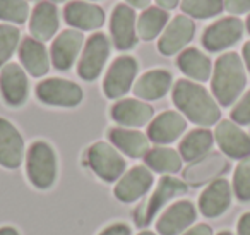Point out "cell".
Here are the masks:
<instances>
[{"label":"cell","mask_w":250,"mask_h":235,"mask_svg":"<svg viewBox=\"0 0 250 235\" xmlns=\"http://www.w3.org/2000/svg\"><path fill=\"white\" fill-rule=\"evenodd\" d=\"M173 103L190 122L202 127L214 125L221 117L218 103L204 86L187 79L177 81L173 86Z\"/></svg>","instance_id":"obj_1"},{"label":"cell","mask_w":250,"mask_h":235,"mask_svg":"<svg viewBox=\"0 0 250 235\" xmlns=\"http://www.w3.org/2000/svg\"><path fill=\"white\" fill-rule=\"evenodd\" d=\"M245 83V69H243V62L238 53L228 52L216 60L211 86L219 105L229 107L242 94Z\"/></svg>","instance_id":"obj_2"},{"label":"cell","mask_w":250,"mask_h":235,"mask_svg":"<svg viewBox=\"0 0 250 235\" xmlns=\"http://www.w3.org/2000/svg\"><path fill=\"white\" fill-rule=\"evenodd\" d=\"M28 177L38 189H48L57 179V156L45 141H35L28 151Z\"/></svg>","instance_id":"obj_3"},{"label":"cell","mask_w":250,"mask_h":235,"mask_svg":"<svg viewBox=\"0 0 250 235\" xmlns=\"http://www.w3.org/2000/svg\"><path fill=\"white\" fill-rule=\"evenodd\" d=\"M87 163L104 182H115L125 170V160L108 142H94L87 149Z\"/></svg>","instance_id":"obj_4"},{"label":"cell","mask_w":250,"mask_h":235,"mask_svg":"<svg viewBox=\"0 0 250 235\" xmlns=\"http://www.w3.org/2000/svg\"><path fill=\"white\" fill-rule=\"evenodd\" d=\"M36 96L40 101L52 107H77L83 101V90L72 81L52 77L36 86Z\"/></svg>","instance_id":"obj_5"},{"label":"cell","mask_w":250,"mask_h":235,"mask_svg":"<svg viewBox=\"0 0 250 235\" xmlns=\"http://www.w3.org/2000/svg\"><path fill=\"white\" fill-rule=\"evenodd\" d=\"M137 74V60L134 57L122 55L113 60V64L108 69L103 81V93L104 96L117 100L125 93H129L134 84Z\"/></svg>","instance_id":"obj_6"},{"label":"cell","mask_w":250,"mask_h":235,"mask_svg":"<svg viewBox=\"0 0 250 235\" xmlns=\"http://www.w3.org/2000/svg\"><path fill=\"white\" fill-rule=\"evenodd\" d=\"M187 192V184L182 182V180L175 179V177H163V179L158 182L156 189H154L153 196L149 197L144 206L139 208V211L136 213V221L137 225H147L154 216L156 213L165 206L167 203H170L173 197L177 196H184Z\"/></svg>","instance_id":"obj_7"},{"label":"cell","mask_w":250,"mask_h":235,"mask_svg":"<svg viewBox=\"0 0 250 235\" xmlns=\"http://www.w3.org/2000/svg\"><path fill=\"white\" fill-rule=\"evenodd\" d=\"M108 55H110V42H108L106 35L94 33L84 45L83 55H81L79 66H77V74L84 81L96 79L106 64Z\"/></svg>","instance_id":"obj_8"},{"label":"cell","mask_w":250,"mask_h":235,"mask_svg":"<svg viewBox=\"0 0 250 235\" xmlns=\"http://www.w3.org/2000/svg\"><path fill=\"white\" fill-rule=\"evenodd\" d=\"M229 168V162L221 153H208L202 158L192 162L184 170V180L188 186H204L208 182L218 180L219 175L226 173Z\"/></svg>","instance_id":"obj_9"},{"label":"cell","mask_w":250,"mask_h":235,"mask_svg":"<svg viewBox=\"0 0 250 235\" xmlns=\"http://www.w3.org/2000/svg\"><path fill=\"white\" fill-rule=\"evenodd\" d=\"M243 35V23L238 18H223L211 24L202 35V45L209 52H221L235 45Z\"/></svg>","instance_id":"obj_10"},{"label":"cell","mask_w":250,"mask_h":235,"mask_svg":"<svg viewBox=\"0 0 250 235\" xmlns=\"http://www.w3.org/2000/svg\"><path fill=\"white\" fill-rule=\"evenodd\" d=\"M110 33L113 45L118 50H130L137 43L136 12L130 5L118 4L111 12Z\"/></svg>","instance_id":"obj_11"},{"label":"cell","mask_w":250,"mask_h":235,"mask_svg":"<svg viewBox=\"0 0 250 235\" xmlns=\"http://www.w3.org/2000/svg\"><path fill=\"white\" fill-rule=\"evenodd\" d=\"M195 33V24L190 18L187 16H177L171 19V23H168L167 29L161 35L160 42H158V50L163 55L170 57L178 53L185 45L190 43V40L194 38Z\"/></svg>","instance_id":"obj_12"},{"label":"cell","mask_w":250,"mask_h":235,"mask_svg":"<svg viewBox=\"0 0 250 235\" xmlns=\"http://www.w3.org/2000/svg\"><path fill=\"white\" fill-rule=\"evenodd\" d=\"M84 36L77 29H65L52 43L50 55H52L53 67L59 70H69L76 62L81 48H83Z\"/></svg>","instance_id":"obj_13"},{"label":"cell","mask_w":250,"mask_h":235,"mask_svg":"<svg viewBox=\"0 0 250 235\" xmlns=\"http://www.w3.org/2000/svg\"><path fill=\"white\" fill-rule=\"evenodd\" d=\"M28 77L18 64H5L0 72V91L5 103L11 107H21L28 100Z\"/></svg>","instance_id":"obj_14"},{"label":"cell","mask_w":250,"mask_h":235,"mask_svg":"<svg viewBox=\"0 0 250 235\" xmlns=\"http://www.w3.org/2000/svg\"><path fill=\"white\" fill-rule=\"evenodd\" d=\"M214 138L225 155L231 158L250 156V136L245 134L238 124L231 120H221L216 127Z\"/></svg>","instance_id":"obj_15"},{"label":"cell","mask_w":250,"mask_h":235,"mask_svg":"<svg viewBox=\"0 0 250 235\" xmlns=\"http://www.w3.org/2000/svg\"><path fill=\"white\" fill-rule=\"evenodd\" d=\"M153 186V173L146 166H134L115 186V197L122 203H134Z\"/></svg>","instance_id":"obj_16"},{"label":"cell","mask_w":250,"mask_h":235,"mask_svg":"<svg viewBox=\"0 0 250 235\" xmlns=\"http://www.w3.org/2000/svg\"><path fill=\"white\" fill-rule=\"evenodd\" d=\"M185 129H187V122L182 117V114L167 110L151 120L147 138L156 144H170L184 134Z\"/></svg>","instance_id":"obj_17"},{"label":"cell","mask_w":250,"mask_h":235,"mask_svg":"<svg viewBox=\"0 0 250 235\" xmlns=\"http://www.w3.org/2000/svg\"><path fill=\"white\" fill-rule=\"evenodd\" d=\"M24 158V141L19 131L9 120L0 117V165L18 168Z\"/></svg>","instance_id":"obj_18"},{"label":"cell","mask_w":250,"mask_h":235,"mask_svg":"<svg viewBox=\"0 0 250 235\" xmlns=\"http://www.w3.org/2000/svg\"><path fill=\"white\" fill-rule=\"evenodd\" d=\"M195 208L190 201H178L158 218L156 230L161 235H178L195 221Z\"/></svg>","instance_id":"obj_19"},{"label":"cell","mask_w":250,"mask_h":235,"mask_svg":"<svg viewBox=\"0 0 250 235\" xmlns=\"http://www.w3.org/2000/svg\"><path fill=\"white\" fill-rule=\"evenodd\" d=\"M63 18L70 26L81 31H93L100 29L104 23V12L94 4H87L83 0L69 2L63 9Z\"/></svg>","instance_id":"obj_20"},{"label":"cell","mask_w":250,"mask_h":235,"mask_svg":"<svg viewBox=\"0 0 250 235\" xmlns=\"http://www.w3.org/2000/svg\"><path fill=\"white\" fill-rule=\"evenodd\" d=\"M153 114L154 110L149 103L136 100V98L117 101L111 107V118L125 127H143V125L149 124Z\"/></svg>","instance_id":"obj_21"},{"label":"cell","mask_w":250,"mask_h":235,"mask_svg":"<svg viewBox=\"0 0 250 235\" xmlns=\"http://www.w3.org/2000/svg\"><path fill=\"white\" fill-rule=\"evenodd\" d=\"M231 203V187L225 179H218L211 182L199 197V210L204 216L216 218L228 210Z\"/></svg>","instance_id":"obj_22"},{"label":"cell","mask_w":250,"mask_h":235,"mask_svg":"<svg viewBox=\"0 0 250 235\" xmlns=\"http://www.w3.org/2000/svg\"><path fill=\"white\" fill-rule=\"evenodd\" d=\"M59 29V12L52 2H40L33 9L29 19V31L38 42H48Z\"/></svg>","instance_id":"obj_23"},{"label":"cell","mask_w":250,"mask_h":235,"mask_svg":"<svg viewBox=\"0 0 250 235\" xmlns=\"http://www.w3.org/2000/svg\"><path fill=\"white\" fill-rule=\"evenodd\" d=\"M108 138L115 148L130 158H143L149 151V138L136 129L115 127L108 132Z\"/></svg>","instance_id":"obj_24"},{"label":"cell","mask_w":250,"mask_h":235,"mask_svg":"<svg viewBox=\"0 0 250 235\" xmlns=\"http://www.w3.org/2000/svg\"><path fill=\"white\" fill-rule=\"evenodd\" d=\"M171 86V74L165 69H154L143 74L134 84V93L141 100H160Z\"/></svg>","instance_id":"obj_25"},{"label":"cell","mask_w":250,"mask_h":235,"mask_svg":"<svg viewBox=\"0 0 250 235\" xmlns=\"http://www.w3.org/2000/svg\"><path fill=\"white\" fill-rule=\"evenodd\" d=\"M19 59L33 77H42L48 72L50 59L45 45L35 38H24L19 45Z\"/></svg>","instance_id":"obj_26"},{"label":"cell","mask_w":250,"mask_h":235,"mask_svg":"<svg viewBox=\"0 0 250 235\" xmlns=\"http://www.w3.org/2000/svg\"><path fill=\"white\" fill-rule=\"evenodd\" d=\"M177 66L185 76L195 81H208L211 77V60L197 48H187L178 55Z\"/></svg>","instance_id":"obj_27"},{"label":"cell","mask_w":250,"mask_h":235,"mask_svg":"<svg viewBox=\"0 0 250 235\" xmlns=\"http://www.w3.org/2000/svg\"><path fill=\"white\" fill-rule=\"evenodd\" d=\"M212 142H214V138H212L211 131L195 129V131H190L184 138V141L180 142V151L178 153H180L182 160L192 163L208 155L212 148Z\"/></svg>","instance_id":"obj_28"},{"label":"cell","mask_w":250,"mask_h":235,"mask_svg":"<svg viewBox=\"0 0 250 235\" xmlns=\"http://www.w3.org/2000/svg\"><path fill=\"white\" fill-rule=\"evenodd\" d=\"M144 162L151 170L158 173H177L182 168V156L171 148L156 146L144 156Z\"/></svg>","instance_id":"obj_29"},{"label":"cell","mask_w":250,"mask_h":235,"mask_svg":"<svg viewBox=\"0 0 250 235\" xmlns=\"http://www.w3.org/2000/svg\"><path fill=\"white\" fill-rule=\"evenodd\" d=\"M168 23V12L161 7H149L137 19V35L144 42L154 40Z\"/></svg>","instance_id":"obj_30"},{"label":"cell","mask_w":250,"mask_h":235,"mask_svg":"<svg viewBox=\"0 0 250 235\" xmlns=\"http://www.w3.org/2000/svg\"><path fill=\"white\" fill-rule=\"evenodd\" d=\"M225 7V0H182V11L195 19L214 18Z\"/></svg>","instance_id":"obj_31"},{"label":"cell","mask_w":250,"mask_h":235,"mask_svg":"<svg viewBox=\"0 0 250 235\" xmlns=\"http://www.w3.org/2000/svg\"><path fill=\"white\" fill-rule=\"evenodd\" d=\"M29 16V5L26 0H0V19L22 24Z\"/></svg>","instance_id":"obj_32"},{"label":"cell","mask_w":250,"mask_h":235,"mask_svg":"<svg viewBox=\"0 0 250 235\" xmlns=\"http://www.w3.org/2000/svg\"><path fill=\"white\" fill-rule=\"evenodd\" d=\"M19 43V29L12 24H0V67L16 52Z\"/></svg>","instance_id":"obj_33"},{"label":"cell","mask_w":250,"mask_h":235,"mask_svg":"<svg viewBox=\"0 0 250 235\" xmlns=\"http://www.w3.org/2000/svg\"><path fill=\"white\" fill-rule=\"evenodd\" d=\"M233 189L240 201H250V156L238 163L233 175Z\"/></svg>","instance_id":"obj_34"},{"label":"cell","mask_w":250,"mask_h":235,"mask_svg":"<svg viewBox=\"0 0 250 235\" xmlns=\"http://www.w3.org/2000/svg\"><path fill=\"white\" fill-rule=\"evenodd\" d=\"M231 118L235 124L249 125L250 124V91L243 94V98L235 105L231 110Z\"/></svg>","instance_id":"obj_35"},{"label":"cell","mask_w":250,"mask_h":235,"mask_svg":"<svg viewBox=\"0 0 250 235\" xmlns=\"http://www.w3.org/2000/svg\"><path fill=\"white\" fill-rule=\"evenodd\" d=\"M225 9L229 14H245L250 11V0H225Z\"/></svg>","instance_id":"obj_36"},{"label":"cell","mask_w":250,"mask_h":235,"mask_svg":"<svg viewBox=\"0 0 250 235\" xmlns=\"http://www.w3.org/2000/svg\"><path fill=\"white\" fill-rule=\"evenodd\" d=\"M130 234H132L130 227H127V225H124V223H117V225H111V227L104 228L100 235H130Z\"/></svg>","instance_id":"obj_37"},{"label":"cell","mask_w":250,"mask_h":235,"mask_svg":"<svg viewBox=\"0 0 250 235\" xmlns=\"http://www.w3.org/2000/svg\"><path fill=\"white\" fill-rule=\"evenodd\" d=\"M238 235H250V213H245L238 221Z\"/></svg>","instance_id":"obj_38"},{"label":"cell","mask_w":250,"mask_h":235,"mask_svg":"<svg viewBox=\"0 0 250 235\" xmlns=\"http://www.w3.org/2000/svg\"><path fill=\"white\" fill-rule=\"evenodd\" d=\"M184 235H212V230L211 227H208V225H195V227H192L190 230H187Z\"/></svg>","instance_id":"obj_39"},{"label":"cell","mask_w":250,"mask_h":235,"mask_svg":"<svg viewBox=\"0 0 250 235\" xmlns=\"http://www.w3.org/2000/svg\"><path fill=\"white\" fill-rule=\"evenodd\" d=\"M156 2L161 9H165V11H171V9L177 7L180 0H156Z\"/></svg>","instance_id":"obj_40"},{"label":"cell","mask_w":250,"mask_h":235,"mask_svg":"<svg viewBox=\"0 0 250 235\" xmlns=\"http://www.w3.org/2000/svg\"><path fill=\"white\" fill-rule=\"evenodd\" d=\"M127 4H130L132 7H136V9H146V7H149V2L151 0H125Z\"/></svg>","instance_id":"obj_41"},{"label":"cell","mask_w":250,"mask_h":235,"mask_svg":"<svg viewBox=\"0 0 250 235\" xmlns=\"http://www.w3.org/2000/svg\"><path fill=\"white\" fill-rule=\"evenodd\" d=\"M243 60H245L247 69L250 70V42H247L245 45H243Z\"/></svg>","instance_id":"obj_42"},{"label":"cell","mask_w":250,"mask_h":235,"mask_svg":"<svg viewBox=\"0 0 250 235\" xmlns=\"http://www.w3.org/2000/svg\"><path fill=\"white\" fill-rule=\"evenodd\" d=\"M0 235H19V232L12 227H2L0 228Z\"/></svg>","instance_id":"obj_43"},{"label":"cell","mask_w":250,"mask_h":235,"mask_svg":"<svg viewBox=\"0 0 250 235\" xmlns=\"http://www.w3.org/2000/svg\"><path fill=\"white\" fill-rule=\"evenodd\" d=\"M247 29H249V33H250V14H249V18H247Z\"/></svg>","instance_id":"obj_44"},{"label":"cell","mask_w":250,"mask_h":235,"mask_svg":"<svg viewBox=\"0 0 250 235\" xmlns=\"http://www.w3.org/2000/svg\"><path fill=\"white\" fill-rule=\"evenodd\" d=\"M139 235H156V234H153V232H141Z\"/></svg>","instance_id":"obj_45"},{"label":"cell","mask_w":250,"mask_h":235,"mask_svg":"<svg viewBox=\"0 0 250 235\" xmlns=\"http://www.w3.org/2000/svg\"><path fill=\"white\" fill-rule=\"evenodd\" d=\"M50 2H53V4H60V2H65V0H50Z\"/></svg>","instance_id":"obj_46"},{"label":"cell","mask_w":250,"mask_h":235,"mask_svg":"<svg viewBox=\"0 0 250 235\" xmlns=\"http://www.w3.org/2000/svg\"><path fill=\"white\" fill-rule=\"evenodd\" d=\"M218 235H231V234H229V232H219Z\"/></svg>","instance_id":"obj_47"}]
</instances>
